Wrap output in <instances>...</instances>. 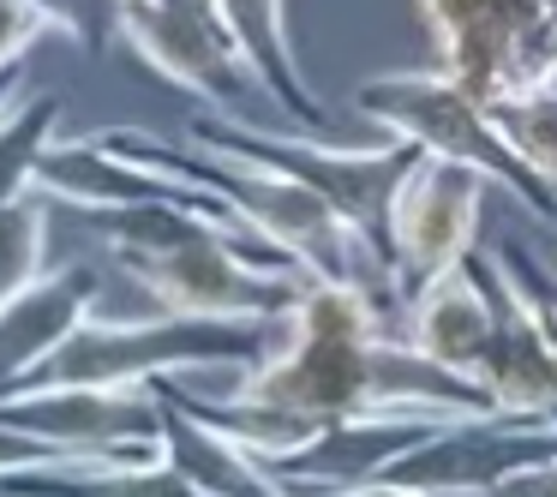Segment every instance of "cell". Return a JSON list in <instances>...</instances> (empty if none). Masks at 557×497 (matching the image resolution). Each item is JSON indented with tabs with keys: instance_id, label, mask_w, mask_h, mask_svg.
Instances as JSON below:
<instances>
[{
	"instance_id": "16",
	"label": "cell",
	"mask_w": 557,
	"mask_h": 497,
	"mask_svg": "<svg viewBox=\"0 0 557 497\" xmlns=\"http://www.w3.org/2000/svg\"><path fill=\"white\" fill-rule=\"evenodd\" d=\"M0 497H198L162 456L150 461H54L0 473Z\"/></svg>"
},
{
	"instance_id": "24",
	"label": "cell",
	"mask_w": 557,
	"mask_h": 497,
	"mask_svg": "<svg viewBox=\"0 0 557 497\" xmlns=\"http://www.w3.org/2000/svg\"><path fill=\"white\" fill-rule=\"evenodd\" d=\"M54 461H66L61 449H49V444H42V437H25V432H13V425H0V473L54 468Z\"/></svg>"
},
{
	"instance_id": "18",
	"label": "cell",
	"mask_w": 557,
	"mask_h": 497,
	"mask_svg": "<svg viewBox=\"0 0 557 497\" xmlns=\"http://www.w3.org/2000/svg\"><path fill=\"white\" fill-rule=\"evenodd\" d=\"M42 258H49V198L25 192L0 204V306L25 294L37 276H49Z\"/></svg>"
},
{
	"instance_id": "15",
	"label": "cell",
	"mask_w": 557,
	"mask_h": 497,
	"mask_svg": "<svg viewBox=\"0 0 557 497\" xmlns=\"http://www.w3.org/2000/svg\"><path fill=\"white\" fill-rule=\"evenodd\" d=\"M150 389H157V401H162V461H169L198 497H270L276 492V480L258 468L252 449H240L228 432H216V425H205L198 413H186L181 401L169 396L162 377H150Z\"/></svg>"
},
{
	"instance_id": "6",
	"label": "cell",
	"mask_w": 557,
	"mask_h": 497,
	"mask_svg": "<svg viewBox=\"0 0 557 497\" xmlns=\"http://www.w3.org/2000/svg\"><path fill=\"white\" fill-rule=\"evenodd\" d=\"M0 425L42 437L66 461H150L162 456V401L150 384H61L7 389Z\"/></svg>"
},
{
	"instance_id": "20",
	"label": "cell",
	"mask_w": 557,
	"mask_h": 497,
	"mask_svg": "<svg viewBox=\"0 0 557 497\" xmlns=\"http://www.w3.org/2000/svg\"><path fill=\"white\" fill-rule=\"evenodd\" d=\"M42 13V25L73 37L85 54H102L121 30V0H30Z\"/></svg>"
},
{
	"instance_id": "13",
	"label": "cell",
	"mask_w": 557,
	"mask_h": 497,
	"mask_svg": "<svg viewBox=\"0 0 557 497\" xmlns=\"http://www.w3.org/2000/svg\"><path fill=\"white\" fill-rule=\"evenodd\" d=\"M97 306V270L66 264L54 276H37L25 294L0 306V396L18 389Z\"/></svg>"
},
{
	"instance_id": "7",
	"label": "cell",
	"mask_w": 557,
	"mask_h": 497,
	"mask_svg": "<svg viewBox=\"0 0 557 497\" xmlns=\"http://www.w3.org/2000/svg\"><path fill=\"white\" fill-rule=\"evenodd\" d=\"M485 181L468 162L420 157L408 169V181L396 186L389 204V276H396V300H408L413 288H425L432 276L456 270L480 240L485 216Z\"/></svg>"
},
{
	"instance_id": "28",
	"label": "cell",
	"mask_w": 557,
	"mask_h": 497,
	"mask_svg": "<svg viewBox=\"0 0 557 497\" xmlns=\"http://www.w3.org/2000/svg\"><path fill=\"white\" fill-rule=\"evenodd\" d=\"M540 7H545V13H557V0H540Z\"/></svg>"
},
{
	"instance_id": "10",
	"label": "cell",
	"mask_w": 557,
	"mask_h": 497,
	"mask_svg": "<svg viewBox=\"0 0 557 497\" xmlns=\"http://www.w3.org/2000/svg\"><path fill=\"white\" fill-rule=\"evenodd\" d=\"M497 306H492V258L473 246L456 270L432 276L425 288L408 294V348L420 360H432L437 372L473 384L485 360V341H492Z\"/></svg>"
},
{
	"instance_id": "2",
	"label": "cell",
	"mask_w": 557,
	"mask_h": 497,
	"mask_svg": "<svg viewBox=\"0 0 557 497\" xmlns=\"http://www.w3.org/2000/svg\"><path fill=\"white\" fill-rule=\"evenodd\" d=\"M282 336V318H97L90 312L18 389L61 384H150L193 365H258Z\"/></svg>"
},
{
	"instance_id": "12",
	"label": "cell",
	"mask_w": 557,
	"mask_h": 497,
	"mask_svg": "<svg viewBox=\"0 0 557 497\" xmlns=\"http://www.w3.org/2000/svg\"><path fill=\"white\" fill-rule=\"evenodd\" d=\"M37 198L49 204H73V210H126V204H157V198H181V204H216L198 186H181L169 174L133 169L126 157H114L102 138H54L37 162ZM228 210V204H222Z\"/></svg>"
},
{
	"instance_id": "30",
	"label": "cell",
	"mask_w": 557,
	"mask_h": 497,
	"mask_svg": "<svg viewBox=\"0 0 557 497\" xmlns=\"http://www.w3.org/2000/svg\"><path fill=\"white\" fill-rule=\"evenodd\" d=\"M552 234H557V228H552Z\"/></svg>"
},
{
	"instance_id": "21",
	"label": "cell",
	"mask_w": 557,
	"mask_h": 497,
	"mask_svg": "<svg viewBox=\"0 0 557 497\" xmlns=\"http://www.w3.org/2000/svg\"><path fill=\"white\" fill-rule=\"evenodd\" d=\"M492 258H497V270L521 288V300H528L533 324H540L545 348H552V360H557V276H552V270H540V258H528L516 240L492 246Z\"/></svg>"
},
{
	"instance_id": "23",
	"label": "cell",
	"mask_w": 557,
	"mask_h": 497,
	"mask_svg": "<svg viewBox=\"0 0 557 497\" xmlns=\"http://www.w3.org/2000/svg\"><path fill=\"white\" fill-rule=\"evenodd\" d=\"M473 497H557V449L509 468L497 485H485V492H473Z\"/></svg>"
},
{
	"instance_id": "9",
	"label": "cell",
	"mask_w": 557,
	"mask_h": 497,
	"mask_svg": "<svg viewBox=\"0 0 557 497\" xmlns=\"http://www.w3.org/2000/svg\"><path fill=\"white\" fill-rule=\"evenodd\" d=\"M449 420H432V413H354V420H330L306 437L300 449L264 461V473L276 480V492L294 497H330L348 492V485H366L389 468L396 456H408L425 432H437Z\"/></svg>"
},
{
	"instance_id": "22",
	"label": "cell",
	"mask_w": 557,
	"mask_h": 497,
	"mask_svg": "<svg viewBox=\"0 0 557 497\" xmlns=\"http://www.w3.org/2000/svg\"><path fill=\"white\" fill-rule=\"evenodd\" d=\"M42 30L49 25H42V13L30 7V0H0V73L25 61L30 42H37Z\"/></svg>"
},
{
	"instance_id": "29",
	"label": "cell",
	"mask_w": 557,
	"mask_h": 497,
	"mask_svg": "<svg viewBox=\"0 0 557 497\" xmlns=\"http://www.w3.org/2000/svg\"><path fill=\"white\" fill-rule=\"evenodd\" d=\"M270 497H294V492H270Z\"/></svg>"
},
{
	"instance_id": "8",
	"label": "cell",
	"mask_w": 557,
	"mask_h": 497,
	"mask_svg": "<svg viewBox=\"0 0 557 497\" xmlns=\"http://www.w3.org/2000/svg\"><path fill=\"white\" fill-rule=\"evenodd\" d=\"M114 37L150 73H162L169 85L216 102V109H240L246 85H252L234 37L210 13V0H121V30Z\"/></svg>"
},
{
	"instance_id": "27",
	"label": "cell",
	"mask_w": 557,
	"mask_h": 497,
	"mask_svg": "<svg viewBox=\"0 0 557 497\" xmlns=\"http://www.w3.org/2000/svg\"><path fill=\"white\" fill-rule=\"evenodd\" d=\"M545 85L557 90V13H552V73H545Z\"/></svg>"
},
{
	"instance_id": "5",
	"label": "cell",
	"mask_w": 557,
	"mask_h": 497,
	"mask_svg": "<svg viewBox=\"0 0 557 497\" xmlns=\"http://www.w3.org/2000/svg\"><path fill=\"white\" fill-rule=\"evenodd\" d=\"M437 42V73H449L485 109L552 73V13L540 0H420Z\"/></svg>"
},
{
	"instance_id": "17",
	"label": "cell",
	"mask_w": 557,
	"mask_h": 497,
	"mask_svg": "<svg viewBox=\"0 0 557 497\" xmlns=\"http://www.w3.org/2000/svg\"><path fill=\"white\" fill-rule=\"evenodd\" d=\"M54 126H61V97H49V90H25L0 114V204H13L37 186V162L54 145Z\"/></svg>"
},
{
	"instance_id": "19",
	"label": "cell",
	"mask_w": 557,
	"mask_h": 497,
	"mask_svg": "<svg viewBox=\"0 0 557 497\" xmlns=\"http://www.w3.org/2000/svg\"><path fill=\"white\" fill-rule=\"evenodd\" d=\"M492 114H497V133L516 145V157L528 162L545 186H557V90L552 85L516 90V97L492 102Z\"/></svg>"
},
{
	"instance_id": "26",
	"label": "cell",
	"mask_w": 557,
	"mask_h": 497,
	"mask_svg": "<svg viewBox=\"0 0 557 497\" xmlns=\"http://www.w3.org/2000/svg\"><path fill=\"white\" fill-rule=\"evenodd\" d=\"M18 97H25V61H18V66H7V73H0V114L13 109Z\"/></svg>"
},
{
	"instance_id": "25",
	"label": "cell",
	"mask_w": 557,
	"mask_h": 497,
	"mask_svg": "<svg viewBox=\"0 0 557 497\" xmlns=\"http://www.w3.org/2000/svg\"><path fill=\"white\" fill-rule=\"evenodd\" d=\"M330 497H420V492H408L396 480H366V485H348V492H330Z\"/></svg>"
},
{
	"instance_id": "14",
	"label": "cell",
	"mask_w": 557,
	"mask_h": 497,
	"mask_svg": "<svg viewBox=\"0 0 557 497\" xmlns=\"http://www.w3.org/2000/svg\"><path fill=\"white\" fill-rule=\"evenodd\" d=\"M210 13L222 18V30L234 37L252 85L288 114L294 126H324V102L306 90L300 61H294V37H288V7L282 0H210Z\"/></svg>"
},
{
	"instance_id": "4",
	"label": "cell",
	"mask_w": 557,
	"mask_h": 497,
	"mask_svg": "<svg viewBox=\"0 0 557 497\" xmlns=\"http://www.w3.org/2000/svg\"><path fill=\"white\" fill-rule=\"evenodd\" d=\"M354 109L372 126H384V133L420 145L425 157L480 169L492 186H504L509 198H521L545 228H557V186H545L540 174L516 157V145L497 133V114L485 109L480 97H468L449 73H437V66L432 73H384V78L354 90Z\"/></svg>"
},
{
	"instance_id": "11",
	"label": "cell",
	"mask_w": 557,
	"mask_h": 497,
	"mask_svg": "<svg viewBox=\"0 0 557 497\" xmlns=\"http://www.w3.org/2000/svg\"><path fill=\"white\" fill-rule=\"evenodd\" d=\"M492 306H497V324H492V341H485L480 372H473V389L504 420H552L557 425V360L545 348L521 288L497 270V258H492Z\"/></svg>"
},
{
	"instance_id": "3",
	"label": "cell",
	"mask_w": 557,
	"mask_h": 497,
	"mask_svg": "<svg viewBox=\"0 0 557 497\" xmlns=\"http://www.w3.org/2000/svg\"><path fill=\"white\" fill-rule=\"evenodd\" d=\"M186 145L246 157V162H270V169L306 181L384 264H389V204H396V186L425 157L420 145H408L396 133H384V145L354 150V145H324V138H306V133H270V126H252L240 114L193 121L186 126Z\"/></svg>"
},
{
	"instance_id": "1",
	"label": "cell",
	"mask_w": 557,
	"mask_h": 497,
	"mask_svg": "<svg viewBox=\"0 0 557 497\" xmlns=\"http://www.w3.org/2000/svg\"><path fill=\"white\" fill-rule=\"evenodd\" d=\"M114 157H126L133 169L169 174L181 186H198L216 204L234 210L252 240L276 246L282 258L306 270V276H330V282H360L377 300H396V276L389 264L312 192L306 181L270 169V162H246V157H222V150L205 145H169L157 133H133V126H114V133H97Z\"/></svg>"
}]
</instances>
